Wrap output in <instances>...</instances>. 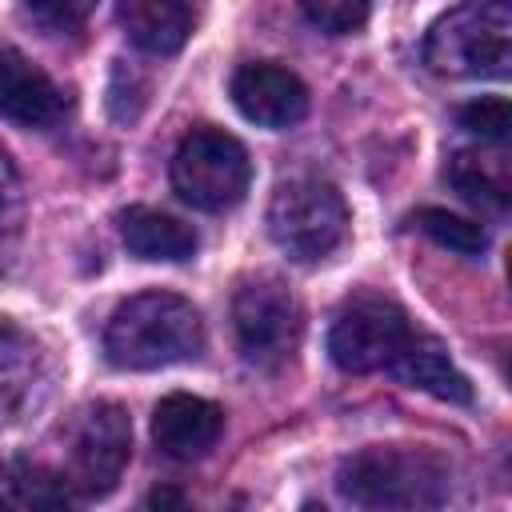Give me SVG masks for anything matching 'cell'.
Listing matches in <instances>:
<instances>
[{
    "mask_svg": "<svg viewBox=\"0 0 512 512\" xmlns=\"http://www.w3.org/2000/svg\"><path fill=\"white\" fill-rule=\"evenodd\" d=\"M200 344H204V320L192 308V300L176 292H140L124 300L104 328L108 360L128 372L184 364L200 352Z\"/></svg>",
    "mask_w": 512,
    "mask_h": 512,
    "instance_id": "6da1fadb",
    "label": "cell"
},
{
    "mask_svg": "<svg viewBox=\"0 0 512 512\" xmlns=\"http://www.w3.org/2000/svg\"><path fill=\"white\" fill-rule=\"evenodd\" d=\"M340 492L364 512H420L440 504L448 468L428 448L376 444L340 464Z\"/></svg>",
    "mask_w": 512,
    "mask_h": 512,
    "instance_id": "7a4b0ae2",
    "label": "cell"
},
{
    "mask_svg": "<svg viewBox=\"0 0 512 512\" xmlns=\"http://www.w3.org/2000/svg\"><path fill=\"white\" fill-rule=\"evenodd\" d=\"M424 64L448 80H504L512 72V8L460 4L424 36Z\"/></svg>",
    "mask_w": 512,
    "mask_h": 512,
    "instance_id": "3957f363",
    "label": "cell"
},
{
    "mask_svg": "<svg viewBox=\"0 0 512 512\" xmlns=\"http://www.w3.org/2000/svg\"><path fill=\"white\" fill-rule=\"evenodd\" d=\"M252 184V160L224 128H192L172 156V188L200 212H224L244 200Z\"/></svg>",
    "mask_w": 512,
    "mask_h": 512,
    "instance_id": "277c9868",
    "label": "cell"
},
{
    "mask_svg": "<svg viewBox=\"0 0 512 512\" xmlns=\"http://www.w3.org/2000/svg\"><path fill=\"white\" fill-rule=\"evenodd\" d=\"M348 232V204L324 180H288L276 188L268 204V236L272 244L300 260L316 264L344 244Z\"/></svg>",
    "mask_w": 512,
    "mask_h": 512,
    "instance_id": "5b68a950",
    "label": "cell"
},
{
    "mask_svg": "<svg viewBox=\"0 0 512 512\" xmlns=\"http://www.w3.org/2000/svg\"><path fill=\"white\" fill-rule=\"evenodd\" d=\"M128 456H132L128 412L112 400H96L76 416V424L68 432L64 468H56V472L80 500H100L120 484Z\"/></svg>",
    "mask_w": 512,
    "mask_h": 512,
    "instance_id": "8992f818",
    "label": "cell"
},
{
    "mask_svg": "<svg viewBox=\"0 0 512 512\" xmlns=\"http://www.w3.org/2000/svg\"><path fill=\"white\" fill-rule=\"evenodd\" d=\"M232 328H236V340L248 364L280 368L300 344L304 308L280 276H252L236 288Z\"/></svg>",
    "mask_w": 512,
    "mask_h": 512,
    "instance_id": "52a82bcc",
    "label": "cell"
},
{
    "mask_svg": "<svg viewBox=\"0 0 512 512\" xmlns=\"http://www.w3.org/2000/svg\"><path fill=\"white\" fill-rule=\"evenodd\" d=\"M412 340V324L404 316L400 304H392L388 296H356L348 300L332 328H328V356L340 372H388L392 360L408 348Z\"/></svg>",
    "mask_w": 512,
    "mask_h": 512,
    "instance_id": "ba28073f",
    "label": "cell"
},
{
    "mask_svg": "<svg viewBox=\"0 0 512 512\" xmlns=\"http://www.w3.org/2000/svg\"><path fill=\"white\" fill-rule=\"evenodd\" d=\"M232 104L240 108L244 120L260 124V128H292L308 116V88L304 80L284 68V64H272V60H252V64H240L232 72Z\"/></svg>",
    "mask_w": 512,
    "mask_h": 512,
    "instance_id": "9c48e42d",
    "label": "cell"
},
{
    "mask_svg": "<svg viewBox=\"0 0 512 512\" xmlns=\"http://www.w3.org/2000/svg\"><path fill=\"white\" fill-rule=\"evenodd\" d=\"M64 88L16 48H0V116L24 128H48L64 120Z\"/></svg>",
    "mask_w": 512,
    "mask_h": 512,
    "instance_id": "30bf717a",
    "label": "cell"
},
{
    "mask_svg": "<svg viewBox=\"0 0 512 512\" xmlns=\"http://www.w3.org/2000/svg\"><path fill=\"white\" fill-rule=\"evenodd\" d=\"M220 432H224V408L204 396L172 392L152 408V440L172 460L208 456L216 448Z\"/></svg>",
    "mask_w": 512,
    "mask_h": 512,
    "instance_id": "8fae6325",
    "label": "cell"
},
{
    "mask_svg": "<svg viewBox=\"0 0 512 512\" xmlns=\"http://www.w3.org/2000/svg\"><path fill=\"white\" fill-rule=\"evenodd\" d=\"M48 392V368L36 340L12 324H0V428L20 424L40 408Z\"/></svg>",
    "mask_w": 512,
    "mask_h": 512,
    "instance_id": "7c38bea8",
    "label": "cell"
},
{
    "mask_svg": "<svg viewBox=\"0 0 512 512\" xmlns=\"http://www.w3.org/2000/svg\"><path fill=\"white\" fill-rule=\"evenodd\" d=\"M388 372H392L400 384L420 388V392H428V396H436V400H448V404H468V400H472V384H468V376L452 364L448 348H444L436 336L412 332L408 348L392 360Z\"/></svg>",
    "mask_w": 512,
    "mask_h": 512,
    "instance_id": "4fadbf2b",
    "label": "cell"
},
{
    "mask_svg": "<svg viewBox=\"0 0 512 512\" xmlns=\"http://www.w3.org/2000/svg\"><path fill=\"white\" fill-rule=\"evenodd\" d=\"M128 40L152 56H172L188 44L196 12L180 0H128L116 8Z\"/></svg>",
    "mask_w": 512,
    "mask_h": 512,
    "instance_id": "5bb4252c",
    "label": "cell"
},
{
    "mask_svg": "<svg viewBox=\"0 0 512 512\" xmlns=\"http://www.w3.org/2000/svg\"><path fill=\"white\" fill-rule=\"evenodd\" d=\"M120 236H124V248L136 256V260H188L196 252V232L168 216V212H156V208H128L120 216Z\"/></svg>",
    "mask_w": 512,
    "mask_h": 512,
    "instance_id": "9a60e30c",
    "label": "cell"
},
{
    "mask_svg": "<svg viewBox=\"0 0 512 512\" xmlns=\"http://www.w3.org/2000/svg\"><path fill=\"white\" fill-rule=\"evenodd\" d=\"M448 180L476 208H492V212L508 208L512 192H508V164H504V156H480L472 148H460L448 160Z\"/></svg>",
    "mask_w": 512,
    "mask_h": 512,
    "instance_id": "2e32d148",
    "label": "cell"
},
{
    "mask_svg": "<svg viewBox=\"0 0 512 512\" xmlns=\"http://www.w3.org/2000/svg\"><path fill=\"white\" fill-rule=\"evenodd\" d=\"M416 228L424 236H432L440 248H452L460 256H480L488 248V232L476 220H464V216L444 212V208H420L416 212Z\"/></svg>",
    "mask_w": 512,
    "mask_h": 512,
    "instance_id": "e0dca14e",
    "label": "cell"
},
{
    "mask_svg": "<svg viewBox=\"0 0 512 512\" xmlns=\"http://www.w3.org/2000/svg\"><path fill=\"white\" fill-rule=\"evenodd\" d=\"M456 116H460V128H468V132L480 136V140H492V144H504V140H508L512 108H508L504 96H480V100L464 104Z\"/></svg>",
    "mask_w": 512,
    "mask_h": 512,
    "instance_id": "ac0fdd59",
    "label": "cell"
},
{
    "mask_svg": "<svg viewBox=\"0 0 512 512\" xmlns=\"http://www.w3.org/2000/svg\"><path fill=\"white\" fill-rule=\"evenodd\" d=\"M300 12L312 28L328 32V36H348L372 16V8L360 4V0H308Z\"/></svg>",
    "mask_w": 512,
    "mask_h": 512,
    "instance_id": "d6986e66",
    "label": "cell"
},
{
    "mask_svg": "<svg viewBox=\"0 0 512 512\" xmlns=\"http://www.w3.org/2000/svg\"><path fill=\"white\" fill-rule=\"evenodd\" d=\"M24 220V184L16 164L0 152V232H12Z\"/></svg>",
    "mask_w": 512,
    "mask_h": 512,
    "instance_id": "ffe728a7",
    "label": "cell"
},
{
    "mask_svg": "<svg viewBox=\"0 0 512 512\" xmlns=\"http://www.w3.org/2000/svg\"><path fill=\"white\" fill-rule=\"evenodd\" d=\"M24 16L44 24L48 32H72L84 24L88 4H24Z\"/></svg>",
    "mask_w": 512,
    "mask_h": 512,
    "instance_id": "44dd1931",
    "label": "cell"
},
{
    "mask_svg": "<svg viewBox=\"0 0 512 512\" xmlns=\"http://www.w3.org/2000/svg\"><path fill=\"white\" fill-rule=\"evenodd\" d=\"M24 504V468L16 460H0V512H20Z\"/></svg>",
    "mask_w": 512,
    "mask_h": 512,
    "instance_id": "7402d4cb",
    "label": "cell"
},
{
    "mask_svg": "<svg viewBox=\"0 0 512 512\" xmlns=\"http://www.w3.org/2000/svg\"><path fill=\"white\" fill-rule=\"evenodd\" d=\"M136 512H192V504H188V496H184L180 488L160 484V488H152V492L144 496V504H140Z\"/></svg>",
    "mask_w": 512,
    "mask_h": 512,
    "instance_id": "603a6c76",
    "label": "cell"
},
{
    "mask_svg": "<svg viewBox=\"0 0 512 512\" xmlns=\"http://www.w3.org/2000/svg\"><path fill=\"white\" fill-rule=\"evenodd\" d=\"M300 512H324V508H320V504H304Z\"/></svg>",
    "mask_w": 512,
    "mask_h": 512,
    "instance_id": "cb8c5ba5",
    "label": "cell"
}]
</instances>
